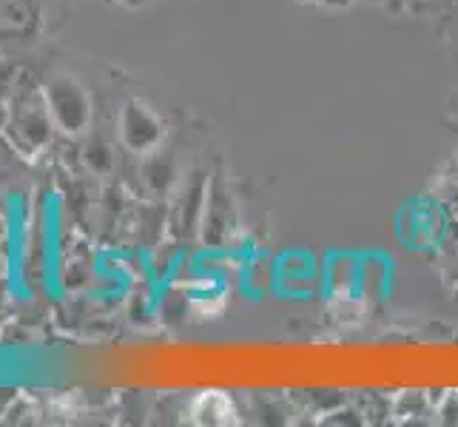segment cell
<instances>
[{
	"mask_svg": "<svg viewBox=\"0 0 458 427\" xmlns=\"http://www.w3.org/2000/svg\"><path fill=\"white\" fill-rule=\"evenodd\" d=\"M194 416H197V422H208V419L211 422H231L233 407L223 393H202L194 405Z\"/></svg>",
	"mask_w": 458,
	"mask_h": 427,
	"instance_id": "6da1fadb",
	"label": "cell"
}]
</instances>
